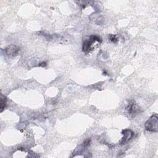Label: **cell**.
Wrapping results in <instances>:
<instances>
[{"instance_id":"1","label":"cell","mask_w":158,"mask_h":158,"mask_svg":"<svg viewBox=\"0 0 158 158\" xmlns=\"http://www.w3.org/2000/svg\"><path fill=\"white\" fill-rule=\"evenodd\" d=\"M96 42H98L99 43H101V38L99 36H96V35L90 36L88 39L85 40L83 41V47H82L83 51L85 52V53L89 52L93 49L92 46Z\"/></svg>"},{"instance_id":"2","label":"cell","mask_w":158,"mask_h":158,"mask_svg":"<svg viewBox=\"0 0 158 158\" xmlns=\"http://www.w3.org/2000/svg\"><path fill=\"white\" fill-rule=\"evenodd\" d=\"M145 128L151 132H157L158 130V117L156 114L151 115L145 123Z\"/></svg>"},{"instance_id":"3","label":"cell","mask_w":158,"mask_h":158,"mask_svg":"<svg viewBox=\"0 0 158 158\" xmlns=\"http://www.w3.org/2000/svg\"><path fill=\"white\" fill-rule=\"evenodd\" d=\"M122 134L123 136L120 141V144L123 145L127 144L132 138L134 135V132L130 129H125L122 131Z\"/></svg>"},{"instance_id":"4","label":"cell","mask_w":158,"mask_h":158,"mask_svg":"<svg viewBox=\"0 0 158 158\" xmlns=\"http://www.w3.org/2000/svg\"><path fill=\"white\" fill-rule=\"evenodd\" d=\"M127 110L128 112L131 115L138 114L141 112L140 109L139 108V107L136 104V103L133 101H131L128 104V105L127 107Z\"/></svg>"},{"instance_id":"5","label":"cell","mask_w":158,"mask_h":158,"mask_svg":"<svg viewBox=\"0 0 158 158\" xmlns=\"http://www.w3.org/2000/svg\"><path fill=\"white\" fill-rule=\"evenodd\" d=\"M19 48L15 46H10L9 47H7L6 49H5V51L6 52V54L9 56H16L17 55V54L19 53Z\"/></svg>"},{"instance_id":"6","label":"cell","mask_w":158,"mask_h":158,"mask_svg":"<svg viewBox=\"0 0 158 158\" xmlns=\"http://www.w3.org/2000/svg\"><path fill=\"white\" fill-rule=\"evenodd\" d=\"M6 103V98L5 96H4L2 94L1 95V101H0V108H1V112L2 111L4 108L5 107Z\"/></svg>"},{"instance_id":"7","label":"cell","mask_w":158,"mask_h":158,"mask_svg":"<svg viewBox=\"0 0 158 158\" xmlns=\"http://www.w3.org/2000/svg\"><path fill=\"white\" fill-rule=\"evenodd\" d=\"M110 40L113 43H116L117 41V36L115 35H111L110 36Z\"/></svg>"}]
</instances>
